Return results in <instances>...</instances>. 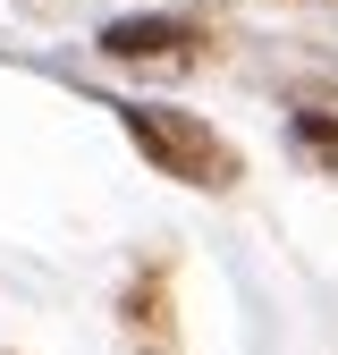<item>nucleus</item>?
<instances>
[{
  "instance_id": "2",
  "label": "nucleus",
  "mask_w": 338,
  "mask_h": 355,
  "mask_svg": "<svg viewBox=\"0 0 338 355\" xmlns=\"http://www.w3.org/2000/svg\"><path fill=\"white\" fill-rule=\"evenodd\" d=\"M102 42H110L118 60H136V51H186V42H178V26H161V17H144V26L127 17V26H110Z\"/></svg>"
},
{
  "instance_id": "1",
  "label": "nucleus",
  "mask_w": 338,
  "mask_h": 355,
  "mask_svg": "<svg viewBox=\"0 0 338 355\" xmlns=\"http://www.w3.org/2000/svg\"><path fill=\"white\" fill-rule=\"evenodd\" d=\"M127 127H136V144H144L169 178H195V187H220V178H229L220 136H203V127L178 119V110H144V102H127Z\"/></svg>"
},
{
  "instance_id": "3",
  "label": "nucleus",
  "mask_w": 338,
  "mask_h": 355,
  "mask_svg": "<svg viewBox=\"0 0 338 355\" xmlns=\"http://www.w3.org/2000/svg\"><path fill=\"white\" fill-rule=\"evenodd\" d=\"M296 136H305L313 153H330V161H338V127H330V119H313V110H305V119H296Z\"/></svg>"
}]
</instances>
